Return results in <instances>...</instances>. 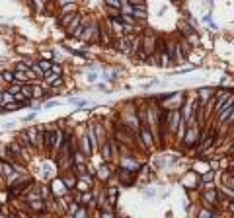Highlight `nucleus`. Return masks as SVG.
<instances>
[{"label": "nucleus", "mask_w": 234, "mask_h": 218, "mask_svg": "<svg viewBox=\"0 0 234 218\" xmlns=\"http://www.w3.org/2000/svg\"><path fill=\"white\" fill-rule=\"evenodd\" d=\"M45 142L49 144V146H53V144L57 142V133H53V131H47V135H45Z\"/></svg>", "instance_id": "obj_1"}, {"label": "nucleus", "mask_w": 234, "mask_h": 218, "mask_svg": "<svg viewBox=\"0 0 234 218\" xmlns=\"http://www.w3.org/2000/svg\"><path fill=\"white\" fill-rule=\"evenodd\" d=\"M0 113H2V107H0Z\"/></svg>", "instance_id": "obj_6"}, {"label": "nucleus", "mask_w": 234, "mask_h": 218, "mask_svg": "<svg viewBox=\"0 0 234 218\" xmlns=\"http://www.w3.org/2000/svg\"><path fill=\"white\" fill-rule=\"evenodd\" d=\"M41 68H43V70H49V68H51V62H49V60H43V62H41Z\"/></svg>", "instance_id": "obj_5"}, {"label": "nucleus", "mask_w": 234, "mask_h": 218, "mask_svg": "<svg viewBox=\"0 0 234 218\" xmlns=\"http://www.w3.org/2000/svg\"><path fill=\"white\" fill-rule=\"evenodd\" d=\"M2 169H4V173H6V175H12V173H14L12 166H8V164H2Z\"/></svg>", "instance_id": "obj_3"}, {"label": "nucleus", "mask_w": 234, "mask_h": 218, "mask_svg": "<svg viewBox=\"0 0 234 218\" xmlns=\"http://www.w3.org/2000/svg\"><path fill=\"white\" fill-rule=\"evenodd\" d=\"M14 78H16L18 82H26V74H22V72H16V74H14Z\"/></svg>", "instance_id": "obj_4"}, {"label": "nucleus", "mask_w": 234, "mask_h": 218, "mask_svg": "<svg viewBox=\"0 0 234 218\" xmlns=\"http://www.w3.org/2000/svg\"><path fill=\"white\" fill-rule=\"evenodd\" d=\"M0 78H2V82H14V74L12 72H2V74H0Z\"/></svg>", "instance_id": "obj_2"}, {"label": "nucleus", "mask_w": 234, "mask_h": 218, "mask_svg": "<svg viewBox=\"0 0 234 218\" xmlns=\"http://www.w3.org/2000/svg\"><path fill=\"white\" fill-rule=\"evenodd\" d=\"M0 96H2V94H0Z\"/></svg>", "instance_id": "obj_7"}]
</instances>
